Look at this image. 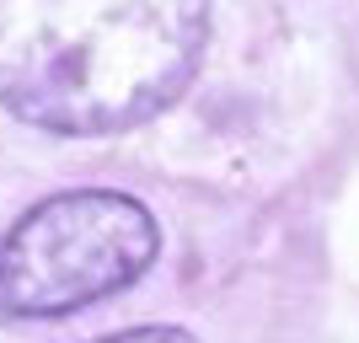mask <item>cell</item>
<instances>
[{
    "label": "cell",
    "mask_w": 359,
    "mask_h": 343,
    "mask_svg": "<svg viewBox=\"0 0 359 343\" xmlns=\"http://www.w3.org/2000/svg\"><path fill=\"white\" fill-rule=\"evenodd\" d=\"M210 0H0V107L48 135H123L182 97Z\"/></svg>",
    "instance_id": "6da1fadb"
},
{
    "label": "cell",
    "mask_w": 359,
    "mask_h": 343,
    "mask_svg": "<svg viewBox=\"0 0 359 343\" xmlns=\"http://www.w3.org/2000/svg\"><path fill=\"white\" fill-rule=\"evenodd\" d=\"M161 231L140 199L113 188L54 194L0 241V306L11 316H65L145 279Z\"/></svg>",
    "instance_id": "7a4b0ae2"
},
{
    "label": "cell",
    "mask_w": 359,
    "mask_h": 343,
    "mask_svg": "<svg viewBox=\"0 0 359 343\" xmlns=\"http://www.w3.org/2000/svg\"><path fill=\"white\" fill-rule=\"evenodd\" d=\"M102 343H194V332H182V328H129V332H113Z\"/></svg>",
    "instance_id": "3957f363"
}]
</instances>
